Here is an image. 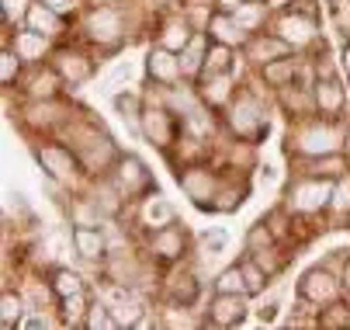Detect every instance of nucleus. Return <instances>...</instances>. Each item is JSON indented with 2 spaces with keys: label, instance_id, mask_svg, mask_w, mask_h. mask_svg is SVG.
<instances>
[{
  "label": "nucleus",
  "instance_id": "obj_46",
  "mask_svg": "<svg viewBox=\"0 0 350 330\" xmlns=\"http://www.w3.org/2000/svg\"><path fill=\"white\" fill-rule=\"evenodd\" d=\"M343 70L350 73V42H347V49H343Z\"/></svg>",
  "mask_w": 350,
  "mask_h": 330
},
{
  "label": "nucleus",
  "instance_id": "obj_9",
  "mask_svg": "<svg viewBox=\"0 0 350 330\" xmlns=\"http://www.w3.org/2000/svg\"><path fill=\"white\" fill-rule=\"evenodd\" d=\"M246 316V299L239 292H215L212 306H208V320L215 327H236Z\"/></svg>",
  "mask_w": 350,
  "mask_h": 330
},
{
  "label": "nucleus",
  "instance_id": "obj_17",
  "mask_svg": "<svg viewBox=\"0 0 350 330\" xmlns=\"http://www.w3.org/2000/svg\"><path fill=\"white\" fill-rule=\"evenodd\" d=\"M53 63H56V70H59V77H63L66 84H83V80L94 73L90 60L80 56V53H73V49H59Z\"/></svg>",
  "mask_w": 350,
  "mask_h": 330
},
{
  "label": "nucleus",
  "instance_id": "obj_41",
  "mask_svg": "<svg viewBox=\"0 0 350 330\" xmlns=\"http://www.w3.org/2000/svg\"><path fill=\"white\" fill-rule=\"evenodd\" d=\"M163 323H167V327H194V320L187 316V309L180 313V303H174V306L163 313Z\"/></svg>",
  "mask_w": 350,
  "mask_h": 330
},
{
  "label": "nucleus",
  "instance_id": "obj_13",
  "mask_svg": "<svg viewBox=\"0 0 350 330\" xmlns=\"http://www.w3.org/2000/svg\"><path fill=\"white\" fill-rule=\"evenodd\" d=\"M291 53V45L281 38V35H274V38H267V35H250V42H246V56L254 60V63H271V60H281V56H288Z\"/></svg>",
  "mask_w": 350,
  "mask_h": 330
},
{
  "label": "nucleus",
  "instance_id": "obj_31",
  "mask_svg": "<svg viewBox=\"0 0 350 330\" xmlns=\"http://www.w3.org/2000/svg\"><path fill=\"white\" fill-rule=\"evenodd\" d=\"M83 327L87 330H101V327H118V320L111 316V309L105 303H90V309L83 316Z\"/></svg>",
  "mask_w": 350,
  "mask_h": 330
},
{
  "label": "nucleus",
  "instance_id": "obj_3",
  "mask_svg": "<svg viewBox=\"0 0 350 330\" xmlns=\"http://www.w3.org/2000/svg\"><path fill=\"white\" fill-rule=\"evenodd\" d=\"M139 129H142V136L149 139V143L160 147V150H170V147L177 143V118H174V112H167V108H157V105L142 108Z\"/></svg>",
  "mask_w": 350,
  "mask_h": 330
},
{
  "label": "nucleus",
  "instance_id": "obj_18",
  "mask_svg": "<svg viewBox=\"0 0 350 330\" xmlns=\"http://www.w3.org/2000/svg\"><path fill=\"white\" fill-rule=\"evenodd\" d=\"M14 53H18L25 63H42L45 53H49V35L31 31V28L18 31V35H14Z\"/></svg>",
  "mask_w": 350,
  "mask_h": 330
},
{
  "label": "nucleus",
  "instance_id": "obj_16",
  "mask_svg": "<svg viewBox=\"0 0 350 330\" xmlns=\"http://www.w3.org/2000/svg\"><path fill=\"white\" fill-rule=\"evenodd\" d=\"M73 247H77V254H80L83 261H97V257L108 254L105 233L94 229V226H77V229H73Z\"/></svg>",
  "mask_w": 350,
  "mask_h": 330
},
{
  "label": "nucleus",
  "instance_id": "obj_8",
  "mask_svg": "<svg viewBox=\"0 0 350 330\" xmlns=\"http://www.w3.org/2000/svg\"><path fill=\"white\" fill-rule=\"evenodd\" d=\"M205 31L212 35V42H222V45H246L250 42V31L236 21V14L232 11H219V14H212L208 18V25H205Z\"/></svg>",
  "mask_w": 350,
  "mask_h": 330
},
{
  "label": "nucleus",
  "instance_id": "obj_2",
  "mask_svg": "<svg viewBox=\"0 0 350 330\" xmlns=\"http://www.w3.org/2000/svg\"><path fill=\"white\" fill-rule=\"evenodd\" d=\"M329 202H333V177L306 174L302 181H295L291 192H288V209L291 212H319Z\"/></svg>",
  "mask_w": 350,
  "mask_h": 330
},
{
  "label": "nucleus",
  "instance_id": "obj_29",
  "mask_svg": "<svg viewBox=\"0 0 350 330\" xmlns=\"http://www.w3.org/2000/svg\"><path fill=\"white\" fill-rule=\"evenodd\" d=\"M239 268H243V278H246V296H260L267 289V271L254 257H246Z\"/></svg>",
  "mask_w": 350,
  "mask_h": 330
},
{
  "label": "nucleus",
  "instance_id": "obj_5",
  "mask_svg": "<svg viewBox=\"0 0 350 330\" xmlns=\"http://www.w3.org/2000/svg\"><path fill=\"white\" fill-rule=\"evenodd\" d=\"M340 281H343V278H336L333 271H326V268H312V271L302 275V281H298V296H302L306 303H312V306L336 303V296H340Z\"/></svg>",
  "mask_w": 350,
  "mask_h": 330
},
{
  "label": "nucleus",
  "instance_id": "obj_7",
  "mask_svg": "<svg viewBox=\"0 0 350 330\" xmlns=\"http://www.w3.org/2000/svg\"><path fill=\"white\" fill-rule=\"evenodd\" d=\"M149 251H153V257L157 261H180L184 257V251H187V237H184V229L180 226H174V223H167V226H160L157 233H153V240H149Z\"/></svg>",
  "mask_w": 350,
  "mask_h": 330
},
{
  "label": "nucleus",
  "instance_id": "obj_21",
  "mask_svg": "<svg viewBox=\"0 0 350 330\" xmlns=\"http://www.w3.org/2000/svg\"><path fill=\"white\" fill-rule=\"evenodd\" d=\"M312 94H316V108H319L323 115H329V118H333V115H340V112H343V87H340L333 77L319 80Z\"/></svg>",
  "mask_w": 350,
  "mask_h": 330
},
{
  "label": "nucleus",
  "instance_id": "obj_10",
  "mask_svg": "<svg viewBox=\"0 0 350 330\" xmlns=\"http://www.w3.org/2000/svg\"><path fill=\"white\" fill-rule=\"evenodd\" d=\"M278 35L291 45V49H302L316 38V21L309 14H281L278 18Z\"/></svg>",
  "mask_w": 350,
  "mask_h": 330
},
{
  "label": "nucleus",
  "instance_id": "obj_26",
  "mask_svg": "<svg viewBox=\"0 0 350 330\" xmlns=\"http://www.w3.org/2000/svg\"><path fill=\"white\" fill-rule=\"evenodd\" d=\"M264 11H271V8H267V0H246V4H239L232 14H236V21H239L250 35H254V31L264 25Z\"/></svg>",
  "mask_w": 350,
  "mask_h": 330
},
{
  "label": "nucleus",
  "instance_id": "obj_6",
  "mask_svg": "<svg viewBox=\"0 0 350 330\" xmlns=\"http://www.w3.org/2000/svg\"><path fill=\"white\" fill-rule=\"evenodd\" d=\"M38 164L45 167L49 177L59 181V184H73L77 174H80V164H77V157L66 147H42L38 150Z\"/></svg>",
  "mask_w": 350,
  "mask_h": 330
},
{
  "label": "nucleus",
  "instance_id": "obj_15",
  "mask_svg": "<svg viewBox=\"0 0 350 330\" xmlns=\"http://www.w3.org/2000/svg\"><path fill=\"white\" fill-rule=\"evenodd\" d=\"M264 129H267V125H264V115L257 112L254 101H239V105L232 108V132H236V136H243V139H257Z\"/></svg>",
  "mask_w": 350,
  "mask_h": 330
},
{
  "label": "nucleus",
  "instance_id": "obj_4",
  "mask_svg": "<svg viewBox=\"0 0 350 330\" xmlns=\"http://www.w3.org/2000/svg\"><path fill=\"white\" fill-rule=\"evenodd\" d=\"M111 181H115V192H118L122 199H139L142 192H149V188H153V177H149V170H146L142 160H135V157H118Z\"/></svg>",
  "mask_w": 350,
  "mask_h": 330
},
{
  "label": "nucleus",
  "instance_id": "obj_35",
  "mask_svg": "<svg viewBox=\"0 0 350 330\" xmlns=\"http://www.w3.org/2000/svg\"><path fill=\"white\" fill-rule=\"evenodd\" d=\"M53 289H56V296H59V299H66V296L83 292V281H80V275H73V271H56Z\"/></svg>",
  "mask_w": 350,
  "mask_h": 330
},
{
  "label": "nucleus",
  "instance_id": "obj_22",
  "mask_svg": "<svg viewBox=\"0 0 350 330\" xmlns=\"http://www.w3.org/2000/svg\"><path fill=\"white\" fill-rule=\"evenodd\" d=\"M59 84H63L59 70H35L28 94H31L35 101H56V94H59Z\"/></svg>",
  "mask_w": 350,
  "mask_h": 330
},
{
  "label": "nucleus",
  "instance_id": "obj_34",
  "mask_svg": "<svg viewBox=\"0 0 350 330\" xmlns=\"http://www.w3.org/2000/svg\"><path fill=\"white\" fill-rule=\"evenodd\" d=\"M319 323H323L326 330H343V327H350V306H343V303H333L329 309H323Z\"/></svg>",
  "mask_w": 350,
  "mask_h": 330
},
{
  "label": "nucleus",
  "instance_id": "obj_12",
  "mask_svg": "<svg viewBox=\"0 0 350 330\" xmlns=\"http://www.w3.org/2000/svg\"><path fill=\"white\" fill-rule=\"evenodd\" d=\"M87 31H90L94 42L111 45V42L122 38V14H118L115 8H97V11L87 18Z\"/></svg>",
  "mask_w": 350,
  "mask_h": 330
},
{
  "label": "nucleus",
  "instance_id": "obj_11",
  "mask_svg": "<svg viewBox=\"0 0 350 330\" xmlns=\"http://www.w3.org/2000/svg\"><path fill=\"white\" fill-rule=\"evenodd\" d=\"M180 184H184V192L194 199V205L212 209V202H208V199H215V177H212V170H205V167H187V170L180 174Z\"/></svg>",
  "mask_w": 350,
  "mask_h": 330
},
{
  "label": "nucleus",
  "instance_id": "obj_43",
  "mask_svg": "<svg viewBox=\"0 0 350 330\" xmlns=\"http://www.w3.org/2000/svg\"><path fill=\"white\" fill-rule=\"evenodd\" d=\"M118 112H125V118L139 122V115H142V108H139V98H132V94H122V98H118Z\"/></svg>",
  "mask_w": 350,
  "mask_h": 330
},
{
  "label": "nucleus",
  "instance_id": "obj_23",
  "mask_svg": "<svg viewBox=\"0 0 350 330\" xmlns=\"http://www.w3.org/2000/svg\"><path fill=\"white\" fill-rule=\"evenodd\" d=\"M295 73H298V60H291V56H281V60L264 63V80L271 87H291L295 84Z\"/></svg>",
  "mask_w": 350,
  "mask_h": 330
},
{
  "label": "nucleus",
  "instance_id": "obj_25",
  "mask_svg": "<svg viewBox=\"0 0 350 330\" xmlns=\"http://www.w3.org/2000/svg\"><path fill=\"white\" fill-rule=\"evenodd\" d=\"M343 170H350L347 167V160L340 157V153H326V157H312L309 164H306V174H316V177H343Z\"/></svg>",
  "mask_w": 350,
  "mask_h": 330
},
{
  "label": "nucleus",
  "instance_id": "obj_19",
  "mask_svg": "<svg viewBox=\"0 0 350 330\" xmlns=\"http://www.w3.org/2000/svg\"><path fill=\"white\" fill-rule=\"evenodd\" d=\"M25 25H28L31 31H42V35H56V31L63 28V18H59V11H56V8H49L45 0H35V4L28 8Z\"/></svg>",
  "mask_w": 350,
  "mask_h": 330
},
{
  "label": "nucleus",
  "instance_id": "obj_24",
  "mask_svg": "<svg viewBox=\"0 0 350 330\" xmlns=\"http://www.w3.org/2000/svg\"><path fill=\"white\" fill-rule=\"evenodd\" d=\"M160 45H163V49H170V53H184L187 45H191V25L180 21V18L167 21L163 31H160Z\"/></svg>",
  "mask_w": 350,
  "mask_h": 330
},
{
  "label": "nucleus",
  "instance_id": "obj_30",
  "mask_svg": "<svg viewBox=\"0 0 350 330\" xmlns=\"http://www.w3.org/2000/svg\"><path fill=\"white\" fill-rule=\"evenodd\" d=\"M215 292H239V296H246V278H243V268H239V264L226 268V271L215 278Z\"/></svg>",
  "mask_w": 350,
  "mask_h": 330
},
{
  "label": "nucleus",
  "instance_id": "obj_36",
  "mask_svg": "<svg viewBox=\"0 0 350 330\" xmlns=\"http://www.w3.org/2000/svg\"><path fill=\"white\" fill-rule=\"evenodd\" d=\"M21 63H25V60H21L14 49H4V56H0V80H4L8 87L18 80V73H21Z\"/></svg>",
  "mask_w": 350,
  "mask_h": 330
},
{
  "label": "nucleus",
  "instance_id": "obj_42",
  "mask_svg": "<svg viewBox=\"0 0 350 330\" xmlns=\"http://www.w3.org/2000/svg\"><path fill=\"white\" fill-rule=\"evenodd\" d=\"M254 261H257V264H260L267 275H274V271L281 268V261L274 257V251H271V247H264V251H254Z\"/></svg>",
  "mask_w": 350,
  "mask_h": 330
},
{
  "label": "nucleus",
  "instance_id": "obj_32",
  "mask_svg": "<svg viewBox=\"0 0 350 330\" xmlns=\"http://www.w3.org/2000/svg\"><path fill=\"white\" fill-rule=\"evenodd\" d=\"M170 296H174V303H194V296H198V281H194V275H191V271L174 278Z\"/></svg>",
  "mask_w": 350,
  "mask_h": 330
},
{
  "label": "nucleus",
  "instance_id": "obj_14",
  "mask_svg": "<svg viewBox=\"0 0 350 330\" xmlns=\"http://www.w3.org/2000/svg\"><path fill=\"white\" fill-rule=\"evenodd\" d=\"M149 77L160 80V84H177V80L184 77L180 56L170 53V49H163V45H157V49L149 53Z\"/></svg>",
  "mask_w": 350,
  "mask_h": 330
},
{
  "label": "nucleus",
  "instance_id": "obj_39",
  "mask_svg": "<svg viewBox=\"0 0 350 330\" xmlns=\"http://www.w3.org/2000/svg\"><path fill=\"white\" fill-rule=\"evenodd\" d=\"M177 157L184 160V164H191V160H198V157H205V147L198 143V139H177Z\"/></svg>",
  "mask_w": 350,
  "mask_h": 330
},
{
  "label": "nucleus",
  "instance_id": "obj_28",
  "mask_svg": "<svg viewBox=\"0 0 350 330\" xmlns=\"http://www.w3.org/2000/svg\"><path fill=\"white\" fill-rule=\"evenodd\" d=\"M232 70V45L212 42V49L205 56V73H229Z\"/></svg>",
  "mask_w": 350,
  "mask_h": 330
},
{
  "label": "nucleus",
  "instance_id": "obj_37",
  "mask_svg": "<svg viewBox=\"0 0 350 330\" xmlns=\"http://www.w3.org/2000/svg\"><path fill=\"white\" fill-rule=\"evenodd\" d=\"M271 244H274V233H271L267 223H257L254 229H250V237H246V251H250V254L264 251V247H271Z\"/></svg>",
  "mask_w": 350,
  "mask_h": 330
},
{
  "label": "nucleus",
  "instance_id": "obj_20",
  "mask_svg": "<svg viewBox=\"0 0 350 330\" xmlns=\"http://www.w3.org/2000/svg\"><path fill=\"white\" fill-rule=\"evenodd\" d=\"M229 98H232V80H229V73H205L202 101H205L208 108H222Z\"/></svg>",
  "mask_w": 350,
  "mask_h": 330
},
{
  "label": "nucleus",
  "instance_id": "obj_40",
  "mask_svg": "<svg viewBox=\"0 0 350 330\" xmlns=\"http://www.w3.org/2000/svg\"><path fill=\"white\" fill-rule=\"evenodd\" d=\"M28 8H31V0H4V21L18 25L21 18H28Z\"/></svg>",
  "mask_w": 350,
  "mask_h": 330
},
{
  "label": "nucleus",
  "instance_id": "obj_45",
  "mask_svg": "<svg viewBox=\"0 0 350 330\" xmlns=\"http://www.w3.org/2000/svg\"><path fill=\"white\" fill-rule=\"evenodd\" d=\"M288 4H291V0H267V8H271V11H284Z\"/></svg>",
  "mask_w": 350,
  "mask_h": 330
},
{
  "label": "nucleus",
  "instance_id": "obj_33",
  "mask_svg": "<svg viewBox=\"0 0 350 330\" xmlns=\"http://www.w3.org/2000/svg\"><path fill=\"white\" fill-rule=\"evenodd\" d=\"M0 323H4V330H14L21 323V299L14 292H4V303H0Z\"/></svg>",
  "mask_w": 350,
  "mask_h": 330
},
{
  "label": "nucleus",
  "instance_id": "obj_47",
  "mask_svg": "<svg viewBox=\"0 0 350 330\" xmlns=\"http://www.w3.org/2000/svg\"><path fill=\"white\" fill-rule=\"evenodd\" d=\"M343 285L350 289V261H347V268H343Z\"/></svg>",
  "mask_w": 350,
  "mask_h": 330
},
{
  "label": "nucleus",
  "instance_id": "obj_38",
  "mask_svg": "<svg viewBox=\"0 0 350 330\" xmlns=\"http://www.w3.org/2000/svg\"><path fill=\"white\" fill-rule=\"evenodd\" d=\"M336 212H350V174H343V177H336V184H333V202H329Z\"/></svg>",
  "mask_w": 350,
  "mask_h": 330
},
{
  "label": "nucleus",
  "instance_id": "obj_44",
  "mask_svg": "<svg viewBox=\"0 0 350 330\" xmlns=\"http://www.w3.org/2000/svg\"><path fill=\"white\" fill-rule=\"evenodd\" d=\"M49 8H56V11H66V8H73V0H45Z\"/></svg>",
  "mask_w": 350,
  "mask_h": 330
},
{
  "label": "nucleus",
  "instance_id": "obj_27",
  "mask_svg": "<svg viewBox=\"0 0 350 330\" xmlns=\"http://www.w3.org/2000/svg\"><path fill=\"white\" fill-rule=\"evenodd\" d=\"M205 56H208V49H205V38H191V45L180 53V70H184V77L205 73Z\"/></svg>",
  "mask_w": 350,
  "mask_h": 330
},
{
  "label": "nucleus",
  "instance_id": "obj_1",
  "mask_svg": "<svg viewBox=\"0 0 350 330\" xmlns=\"http://www.w3.org/2000/svg\"><path fill=\"white\" fill-rule=\"evenodd\" d=\"M291 143L298 153H306V157H326V153H340L343 147V132L329 122H309L302 125L295 136H291Z\"/></svg>",
  "mask_w": 350,
  "mask_h": 330
}]
</instances>
